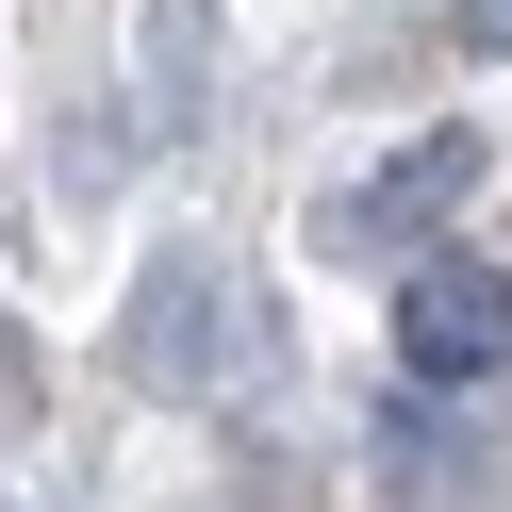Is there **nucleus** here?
I'll return each mask as SVG.
<instances>
[{
    "label": "nucleus",
    "mask_w": 512,
    "mask_h": 512,
    "mask_svg": "<svg viewBox=\"0 0 512 512\" xmlns=\"http://www.w3.org/2000/svg\"><path fill=\"white\" fill-rule=\"evenodd\" d=\"M116 364H133L149 397H215V364H232V281H215L199 248H166V265L116 298Z\"/></svg>",
    "instance_id": "obj_2"
},
{
    "label": "nucleus",
    "mask_w": 512,
    "mask_h": 512,
    "mask_svg": "<svg viewBox=\"0 0 512 512\" xmlns=\"http://www.w3.org/2000/svg\"><path fill=\"white\" fill-rule=\"evenodd\" d=\"M17 413H34V331L0 314V430H17Z\"/></svg>",
    "instance_id": "obj_4"
},
{
    "label": "nucleus",
    "mask_w": 512,
    "mask_h": 512,
    "mask_svg": "<svg viewBox=\"0 0 512 512\" xmlns=\"http://www.w3.org/2000/svg\"><path fill=\"white\" fill-rule=\"evenodd\" d=\"M496 17H512V0H496Z\"/></svg>",
    "instance_id": "obj_5"
},
{
    "label": "nucleus",
    "mask_w": 512,
    "mask_h": 512,
    "mask_svg": "<svg viewBox=\"0 0 512 512\" xmlns=\"http://www.w3.org/2000/svg\"><path fill=\"white\" fill-rule=\"evenodd\" d=\"M463 182H479V133H413L397 166L347 199V232H364V248H397V232H430V215H463Z\"/></svg>",
    "instance_id": "obj_3"
},
{
    "label": "nucleus",
    "mask_w": 512,
    "mask_h": 512,
    "mask_svg": "<svg viewBox=\"0 0 512 512\" xmlns=\"http://www.w3.org/2000/svg\"><path fill=\"white\" fill-rule=\"evenodd\" d=\"M397 364L430 380V397H479V380L512 364V265H479V248H430V265L397 281Z\"/></svg>",
    "instance_id": "obj_1"
}]
</instances>
